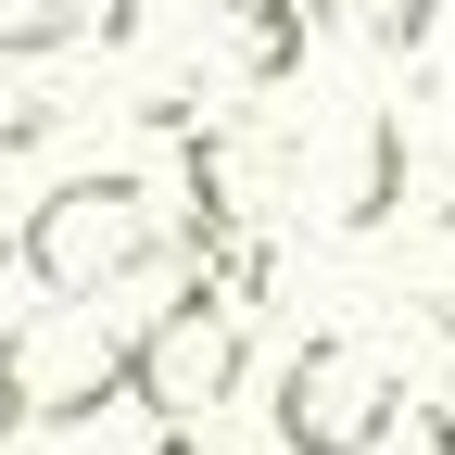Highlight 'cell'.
Listing matches in <instances>:
<instances>
[{
  "label": "cell",
  "instance_id": "6da1fadb",
  "mask_svg": "<svg viewBox=\"0 0 455 455\" xmlns=\"http://www.w3.org/2000/svg\"><path fill=\"white\" fill-rule=\"evenodd\" d=\"M127 341H140V304H114V291L26 304L13 329H0V418L51 430V443L101 430L114 405H127Z\"/></svg>",
  "mask_w": 455,
  "mask_h": 455
},
{
  "label": "cell",
  "instance_id": "7a4b0ae2",
  "mask_svg": "<svg viewBox=\"0 0 455 455\" xmlns=\"http://www.w3.org/2000/svg\"><path fill=\"white\" fill-rule=\"evenodd\" d=\"M13 266L38 291H127V278L178 266V228H164V190L127 178V164H89V178H51L13 228Z\"/></svg>",
  "mask_w": 455,
  "mask_h": 455
},
{
  "label": "cell",
  "instance_id": "3957f363",
  "mask_svg": "<svg viewBox=\"0 0 455 455\" xmlns=\"http://www.w3.org/2000/svg\"><path fill=\"white\" fill-rule=\"evenodd\" d=\"M405 418V355L392 329H304L266 379V430L278 455H379Z\"/></svg>",
  "mask_w": 455,
  "mask_h": 455
},
{
  "label": "cell",
  "instance_id": "277c9868",
  "mask_svg": "<svg viewBox=\"0 0 455 455\" xmlns=\"http://www.w3.org/2000/svg\"><path fill=\"white\" fill-rule=\"evenodd\" d=\"M241 367H253V316L215 304L190 266H164V304H140L127 341V405L152 430H215V405H241Z\"/></svg>",
  "mask_w": 455,
  "mask_h": 455
},
{
  "label": "cell",
  "instance_id": "5b68a950",
  "mask_svg": "<svg viewBox=\"0 0 455 455\" xmlns=\"http://www.w3.org/2000/svg\"><path fill=\"white\" fill-rule=\"evenodd\" d=\"M304 38H316V13L304 0H203V51H215V76L241 89V101H278L304 76Z\"/></svg>",
  "mask_w": 455,
  "mask_h": 455
},
{
  "label": "cell",
  "instance_id": "8992f818",
  "mask_svg": "<svg viewBox=\"0 0 455 455\" xmlns=\"http://www.w3.org/2000/svg\"><path fill=\"white\" fill-rule=\"evenodd\" d=\"M304 13H316L341 51H367V64H418L430 26H443V0H304Z\"/></svg>",
  "mask_w": 455,
  "mask_h": 455
},
{
  "label": "cell",
  "instance_id": "52a82bcc",
  "mask_svg": "<svg viewBox=\"0 0 455 455\" xmlns=\"http://www.w3.org/2000/svg\"><path fill=\"white\" fill-rule=\"evenodd\" d=\"M76 38H101V0H0V51H76Z\"/></svg>",
  "mask_w": 455,
  "mask_h": 455
},
{
  "label": "cell",
  "instance_id": "ba28073f",
  "mask_svg": "<svg viewBox=\"0 0 455 455\" xmlns=\"http://www.w3.org/2000/svg\"><path fill=\"white\" fill-rule=\"evenodd\" d=\"M430 455H455V379L430 392Z\"/></svg>",
  "mask_w": 455,
  "mask_h": 455
},
{
  "label": "cell",
  "instance_id": "9c48e42d",
  "mask_svg": "<svg viewBox=\"0 0 455 455\" xmlns=\"http://www.w3.org/2000/svg\"><path fill=\"white\" fill-rule=\"evenodd\" d=\"M430 101H443V164H455V76H443V89H430Z\"/></svg>",
  "mask_w": 455,
  "mask_h": 455
}]
</instances>
